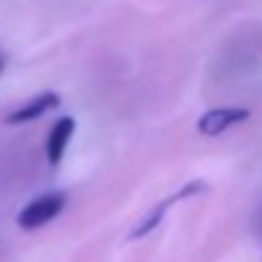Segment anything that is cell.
<instances>
[{
    "label": "cell",
    "instance_id": "cell-1",
    "mask_svg": "<svg viewBox=\"0 0 262 262\" xmlns=\"http://www.w3.org/2000/svg\"><path fill=\"white\" fill-rule=\"evenodd\" d=\"M64 208V195L62 193H47V195H39L34 198L21 213H18V226L21 229H39L44 224H49L54 216H59V211Z\"/></svg>",
    "mask_w": 262,
    "mask_h": 262
},
{
    "label": "cell",
    "instance_id": "cell-2",
    "mask_svg": "<svg viewBox=\"0 0 262 262\" xmlns=\"http://www.w3.org/2000/svg\"><path fill=\"white\" fill-rule=\"evenodd\" d=\"M247 118H249L247 108H213L198 118V131L203 137H219L226 128H231Z\"/></svg>",
    "mask_w": 262,
    "mask_h": 262
},
{
    "label": "cell",
    "instance_id": "cell-3",
    "mask_svg": "<svg viewBox=\"0 0 262 262\" xmlns=\"http://www.w3.org/2000/svg\"><path fill=\"white\" fill-rule=\"evenodd\" d=\"M201 190H206V185H203L201 180H195V183H188V185H185L183 190H178L172 198L162 201V203H160V206H157V208H155V211H152V213H149V216H147V219H144V221H142L137 229H134V234H131V236H134V239H139V236H147L152 229H157V226H160V221L165 219L167 208H170V206H175V201H183V198H188V195H195V193H201Z\"/></svg>",
    "mask_w": 262,
    "mask_h": 262
},
{
    "label": "cell",
    "instance_id": "cell-4",
    "mask_svg": "<svg viewBox=\"0 0 262 262\" xmlns=\"http://www.w3.org/2000/svg\"><path fill=\"white\" fill-rule=\"evenodd\" d=\"M72 134H75V118H72V116H62V118L52 126L49 142H47V157H49L52 165H59V162H62L64 149H67Z\"/></svg>",
    "mask_w": 262,
    "mask_h": 262
},
{
    "label": "cell",
    "instance_id": "cell-5",
    "mask_svg": "<svg viewBox=\"0 0 262 262\" xmlns=\"http://www.w3.org/2000/svg\"><path fill=\"white\" fill-rule=\"evenodd\" d=\"M57 105H59V95H57V93H41V95L31 98L26 105L16 108L6 121H8V123H29V121H36L39 116L54 111Z\"/></svg>",
    "mask_w": 262,
    "mask_h": 262
},
{
    "label": "cell",
    "instance_id": "cell-6",
    "mask_svg": "<svg viewBox=\"0 0 262 262\" xmlns=\"http://www.w3.org/2000/svg\"><path fill=\"white\" fill-rule=\"evenodd\" d=\"M3 67H6V59H3V57H0V72H3Z\"/></svg>",
    "mask_w": 262,
    "mask_h": 262
}]
</instances>
